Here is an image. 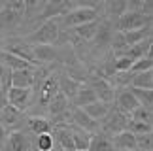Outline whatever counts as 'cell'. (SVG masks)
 Returning a JSON list of instances; mask_svg holds the SVG:
<instances>
[{
  "label": "cell",
  "mask_w": 153,
  "mask_h": 151,
  "mask_svg": "<svg viewBox=\"0 0 153 151\" xmlns=\"http://www.w3.org/2000/svg\"><path fill=\"white\" fill-rule=\"evenodd\" d=\"M59 32H61L59 23L55 19H49V21H44L25 42L28 45H53L59 42Z\"/></svg>",
  "instance_id": "1"
},
{
  "label": "cell",
  "mask_w": 153,
  "mask_h": 151,
  "mask_svg": "<svg viewBox=\"0 0 153 151\" xmlns=\"http://www.w3.org/2000/svg\"><path fill=\"white\" fill-rule=\"evenodd\" d=\"M151 25V15L144 10H127L117 19V32H131Z\"/></svg>",
  "instance_id": "2"
},
{
  "label": "cell",
  "mask_w": 153,
  "mask_h": 151,
  "mask_svg": "<svg viewBox=\"0 0 153 151\" xmlns=\"http://www.w3.org/2000/svg\"><path fill=\"white\" fill-rule=\"evenodd\" d=\"M98 17V10L95 6H76L74 10H70L66 15H62L61 19L66 27L70 28H76V27H81L85 23H93L97 21Z\"/></svg>",
  "instance_id": "3"
},
{
  "label": "cell",
  "mask_w": 153,
  "mask_h": 151,
  "mask_svg": "<svg viewBox=\"0 0 153 151\" xmlns=\"http://www.w3.org/2000/svg\"><path fill=\"white\" fill-rule=\"evenodd\" d=\"M128 119H131V115L121 113L119 110H115L114 106H111L110 113L100 121V127H102V130H100V132H104V134H106V136H110V138H111V136H115V134H119V132L127 130Z\"/></svg>",
  "instance_id": "4"
},
{
  "label": "cell",
  "mask_w": 153,
  "mask_h": 151,
  "mask_svg": "<svg viewBox=\"0 0 153 151\" xmlns=\"http://www.w3.org/2000/svg\"><path fill=\"white\" fill-rule=\"evenodd\" d=\"M87 87H89V89L95 93L97 100L106 102V104H111V102H114V96H115L114 85H111L102 74H98V76H91L89 81H87Z\"/></svg>",
  "instance_id": "5"
},
{
  "label": "cell",
  "mask_w": 153,
  "mask_h": 151,
  "mask_svg": "<svg viewBox=\"0 0 153 151\" xmlns=\"http://www.w3.org/2000/svg\"><path fill=\"white\" fill-rule=\"evenodd\" d=\"M30 96H32V89H15V87H11V89L6 93L8 104L21 113L27 110L28 102H30Z\"/></svg>",
  "instance_id": "6"
},
{
  "label": "cell",
  "mask_w": 153,
  "mask_h": 151,
  "mask_svg": "<svg viewBox=\"0 0 153 151\" xmlns=\"http://www.w3.org/2000/svg\"><path fill=\"white\" fill-rule=\"evenodd\" d=\"M115 110H119L121 113H125V115H131L134 110H136L140 104L136 102V98L132 96V93L128 91V87H125V89H119V91H115Z\"/></svg>",
  "instance_id": "7"
},
{
  "label": "cell",
  "mask_w": 153,
  "mask_h": 151,
  "mask_svg": "<svg viewBox=\"0 0 153 151\" xmlns=\"http://www.w3.org/2000/svg\"><path fill=\"white\" fill-rule=\"evenodd\" d=\"M8 53L19 57V59H23L25 62H28V64L36 66L34 64V59H32V45H28L25 40H10L8 44H6V49Z\"/></svg>",
  "instance_id": "8"
},
{
  "label": "cell",
  "mask_w": 153,
  "mask_h": 151,
  "mask_svg": "<svg viewBox=\"0 0 153 151\" xmlns=\"http://www.w3.org/2000/svg\"><path fill=\"white\" fill-rule=\"evenodd\" d=\"M21 121H23V113L17 112L15 108H11L10 104L0 112V127H2L6 132L11 130V129H15V127H19Z\"/></svg>",
  "instance_id": "9"
},
{
  "label": "cell",
  "mask_w": 153,
  "mask_h": 151,
  "mask_svg": "<svg viewBox=\"0 0 153 151\" xmlns=\"http://www.w3.org/2000/svg\"><path fill=\"white\" fill-rule=\"evenodd\" d=\"M70 119H72V125L79 127V129H83L87 132H91V134L95 130H98V123L93 121L89 115H87L83 110H79V108H74L72 112H70Z\"/></svg>",
  "instance_id": "10"
},
{
  "label": "cell",
  "mask_w": 153,
  "mask_h": 151,
  "mask_svg": "<svg viewBox=\"0 0 153 151\" xmlns=\"http://www.w3.org/2000/svg\"><path fill=\"white\" fill-rule=\"evenodd\" d=\"M57 83H59V93H61L62 96H66V100L70 102L74 98V95L78 93V89L83 83L81 81H78V79H72L68 74H62V76H59L57 78Z\"/></svg>",
  "instance_id": "11"
},
{
  "label": "cell",
  "mask_w": 153,
  "mask_h": 151,
  "mask_svg": "<svg viewBox=\"0 0 153 151\" xmlns=\"http://www.w3.org/2000/svg\"><path fill=\"white\" fill-rule=\"evenodd\" d=\"M34 81H36V70L11 72V87H15V89H32Z\"/></svg>",
  "instance_id": "12"
},
{
  "label": "cell",
  "mask_w": 153,
  "mask_h": 151,
  "mask_svg": "<svg viewBox=\"0 0 153 151\" xmlns=\"http://www.w3.org/2000/svg\"><path fill=\"white\" fill-rule=\"evenodd\" d=\"M111 144H114L115 151H136V136L131 134L128 130L111 136Z\"/></svg>",
  "instance_id": "13"
},
{
  "label": "cell",
  "mask_w": 153,
  "mask_h": 151,
  "mask_svg": "<svg viewBox=\"0 0 153 151\" xmlns=\"http://www.w3.org/2000/svg\"><path fill=\"white\" fill-rule=\"evenodd\" d=\"M6 151H28V138L25 136V132L21 130H13L8 134V140L4 144Z\"/></svg>",
  "instance_id": "14"
},
{
  "label": "cell",
  "mask_w": 153,
  "mask_h": 151,
  "mask_svg": "<svg viewBox=\"0 0 153 151\" xmlns=\"http://www.w3.org/2000/svg\"><path fill=\"white\" fill-rule=\"evenodd\" d=\"M0 62H2L4 66H8L11 72H17V70H34V68H36V66L25 62L23 59H19V57L8 53V51H0Z\"/></svg>",
  "instance_id": "15"
},
{
  "label": "cell",
  "mask_w": 153,
  "mask_h": 151,
  "mask_svg": "<svg viewBox=\"0 0 153 151\" xmlns=\"http://www.w3.org/2000/svg\"><path fill=\"white\" fill-rule=\"evenodd\" d=\"M40 91H42V93H40V104H42V106H48V104L51 102V98L59 93L57 76H49V78H45Z\"/></svg>",
  "instance_id": "16"
},
{
  "label": "cell",
  "mask_w": 153,
  "mask_h": 151,
  "mask_svg": "<svg viewBox=\"0 0 153 151\" xmlns=\"http://www.w3.org/2000/svg\"><path fill=\"white\" fill-rule=\"evenodd\" d=\"M111 106H114V104H106V102H100V100H97V102L89 104V106H85V108H83V112H85L87 115H89V117H91L93 121H97V123H100V121L106 117V115L110 113ZM79 110H81V108H79Z\"/></svg>",
  "instance_id": "17"
},
{
  "label": "cell",
  "mask_w": 153,
  "mask_h": 151,
  "mask_svg": "<svg viewBox=\"0 0 153 151\" xmlns=\"http://www.w3.org/2000/svg\"><path fill=\"white\" fill-rule=\"evenodd\" d=\"M32 59H34V64L53 62L57 61V51L53 45H32Z\"/></svg>",
  "instance_id": "18"
},
{
  "label": "cell",
  "mask_w": 153,
  "mask_h": 151,
  "mask_svg": "<svg viewBox=\"0 0 153 151\" xmlns=\"http://www.w3.org/2000/svg\"><path fill=\"white\" fill-rule=\"evenodd\" d=\"M70 132H72V140H74L76 151H87V149H89L91 132L79 129V127H76V125H70Z\"/></svg>",
  "instance_id": "19"
},
{
  "label": "cell",
  "mask_w": 153,
  "mask_h": 151,
  "mask_svg": "<svg viewBox=\"0 0 153 151\" xmlns=\"http://www.w3.org/2000/svg\"><path fill=\"white\" fill-rule=\"evenodd\" d=\"M123 38L128 47H134V45L146 42V40L151 38V25L144 27V28H138V30H131V32H123Z\"/></svg>",
  "instance_id": "20"
},
{
  "label": "cell",
  "mask_w": 153,
  "mask_h": 151,
  "mask_svg": "<svg viewBox=\"0 0 153 151\" xmlns=\"http://www.w3.org/2000/svg\"><path fill=\"white\" fill-rule=\"evenodd\" d=\"M87 151H115V149H114V144H111L110 136H106L104 132H93Z\"/></svg>",
  "instance_id": "21"
},
{
  "label": "cell",
  "mask_w": 153,
  "mask_h": 151,
  "mask_svg": "<svg viewBox=\"0 0 153 151\" xmlns=\"http://www.w3.org/2000/svg\"><path fill=\"white\" fill-rule=\"evenodd\" d=\"M93 102H97V96L87 85H81L78 89V93L74 95V98H72L74 108H81V110H83L85 106H89V104H93Z\"/></svg>",
  "instance_id": "22"
},
{
  "label": "cell",
  "mask_w": 153,
  "mask_h": 151,
  "mask_svg": "<svg viewBox=\"0 0 153 151\" xmlns=\"http://www.w3.org/2000/svg\"><path fill=\"white\" fill-rule=\"evenodd\" d=\"M57 142L62 151H76L72 132H70V125H59L57 127Z\"/></svg>",
  "instance_id": "23"
},
{
  "label": "cell",
  "mask_w": 153,
  "mask_h": 151,
  "mask_svg": "<svg viewBox=\"0 0 153 151\" xmlns=\"http://www.w3.org/2000/svg\"><path fill=\"white\" fill-rule=\"evenodd\" d=\"M27 125H28V130H30L34 136L49 134L51 132V121H48L45 117H28Z\"/></svg>",
  "instance_id": "24"
},
{
  "label": "cell",
  "mask_w": 153,
  "mask_h": 151,
  "mask_svg": "<svg viewBox=\"0 0 153 151\" xmlns=\"http://www.w3.org/2000/svg\"><path fill=\"white\" fill-rule=\"evenodd\" d=\"M48 110H49V113L53 115V117H61L62 113H66L68 112V100H66V96H62L61 93H57V95L51 98V102L48 104Z\"/></svg>",
  "instance_id": "25"
},
{
  "label": "cell",
  "mask_w": 153,
  "mask_h": 151,
  "mask_svg": "<svg viewBox=\"0 0 153 151\" xmlns=\"http://www.w3.org/2000/svg\"><path fill=\"white\" fill-rule=\"evenodd\" d=\"M132 89H144V91H151L153 89V72H140V74H132V81H131Z\"/></svg>",
  "instance_id": "26"
},
{
  "label": "cell",
  "mask_w": 153,
  "mask_h": 151,
  "mask_svg": "<svg viewBox=\"0 0 153 151\" xmlns=\"http://www.w3.org/2000/svg\"><path fill=\"white\" fill-rule=\"evenodd\" d=\"M98 27H100V21H93V23H85V25H81V27L72 28V32L81 40H91V38H95Z\"/></svg>",
  "instance_id": "27"
},
{
  "label": "cell",
  "mask_w": 153,
  "mask_h": 151,
  "mask_svg": "<svg viewBox=\"0 0 153 151\" xmlns=\"http://www.w3.org/2000/svg\"><path fill=\"white\" fill-rule=\"evenodd\" d=\"M128 91L132 93V96L136 98V102L144 108H151L153 104V91H144V89H132L128 87Z\"/></svg>",
  "instance_id": "28"
},
{
  "label": "cell",
  "mask_w": 153,
  "mask_h": 151,
  "mask_svg": "<svg viewBox=\"0 0 153 151\" xmlns=\"http://www.w3.org/2000/svg\"><path fill=\"white\" fill-rule=\"evenodd\" d=\"M53 149H55V136L51 132L36 136V151H53Z\"/></svg>",
  "instance_id": "29"
},
{
  "label": "cell",
  "mask_w": 153,
  "mask_h": 151,
  "mask_svg": "<svg viewBox=\"0 0 153 151\" xmlns=\"http://www.w3.org/2000/svg\"><path fill=\"white\" fill-rule=\"evenodd\" d=\"M131 119H132V121H140V123H146V125H151V119H153L151 108L138 106V108L131 113Z\"/></svg>",
  "instance_id": "30"
},
{
  "label": "cell",
  "mask_w": 153,
  "mask_h": 151,
  "mask_svg": "<svg viewBox=\"0 0 153 151\" xmlns=\"http://www.w3.org/2000/svg\"><path fill=\"white\" fill-rule=\"evenodd\" d=\"M127 130L134 136H140V134H151V125H146V123H140V121H132L128 119V125H127Z\"/></svg>",
  "instance_id": "31"
},
{
  "label": "cell",
  "mask_w": 153,
  "mask_h": 151,
  "mask_svg": "<svg viewBox=\"0 0 153 151\" xmlns=\"http://www.w3.org/2000/svg\"><path fill=\"white\" fill-rule=\"evenodd\" d=\"M111 49H114V53L117 57H121V55L127 53L128 45L125 42V38H123V32H115V36L111 38Z\"/></svg>",
  "instance_id": "32"
},
{
  "label": "cell",
  "mask_w": 153,
  "mask_h": 151,
  "mask_svg": "<svg viewBox=\"0 0 153 151\" xmlns=\"http://www.w3.org/2000/svg\"><path fill=\"white\" fill-rule=\"evenodd\" d=\"M153 68V61L151 57H142V59L134 61L132 66H131V72L132 74H140V72H149Z\"/></svg>",
  "instance_id": "33"
},
{
  "label": "cell",
  "mask_w": 153,
  "mask_h": 151,
  "mask_svg": "<svg viewBox=\"0 0 153 151\" xmlns=\"http://www.w3.org/2000/svg\"><path fill=\"white\" fill-rule=\"evenodd\" d=\"M11 89V70L0 62V91L8 93Z\"/></svg>",
  "instance_id": "34"
},
{
  "label": "cell",
  "mask_w": 153,
  "mask_h": 151,
  "mask_svg": "<svg viewBox=\"0 0 153 151\" xmlns=\"http://www.w3.org/2000/svg\"><path fill=\"white\" fill-rule=\"evenodd\" d=\"M114 70L115 74L117 72H131V66H132V59L131 57H127V55H121V57H117V59H114Z\"/></svg>",
  "instance_id": "35"
},
{
  "label": "cell",
  "mask_w": 153,
  "mask_h": 151,
  "mask_svg": "<svg viewBox=\"0 0 153 151\" xmlns=\"http://www.w3.org/2000/svg\"><path fill=\"white\" fill-rule=\"evenodd\" d=\"M153 138L151 134H140L136 136V151H151Z\"/></svg>",
  "instance_id": "36"
},
{
  "label": "cell",
  "mask_w": 153,
  "mask_h": 151,
  "mask_svg": "<svg viewBox=\"0 0 153 151\" xmlns=\"http://www.w3.org/2000/svg\"><path fill=\"white\" fill-rule=\"evenodd\" d=\"M114 79H115V83L119 85L121 89H125V87H131L132 72H117V74H114Z\"/></svg>",
  "instance_id": "37"
},
{
  "label": "cell",
  "mask_w": 153,
  "mask_h": 151,
  "mask_svg": "<svg viewBox=\"0 0 153 151\" xmlns=\"http://www.w3.org/2000/svg\"><path fill=\"white\" fill-rule=\"evenodd\" d=\"M127 8H128V4H127V2H110V4H108L110 13H114V15H117V17L125 13Z\"/></svg>",
  "instance_id": "38"
},
{
  "label": "cell",
  "mask_w": 153,
  "mask_h": 151,
  "mask_svg": "<svg viewBox=\"0 0 153 151\" xmlns=\"http://www.w3.org/2000/svg\"><path fill=\"white\" fill-rule=\"evenodd\" d=\"M6 106H8V98H6V93L0 91V112H2Z\"/></svg>",
  "instance_id": "39"
},
{
  "label": "cell",
  "mask_w": 153,
  "mask_h": 151,
  "mask_svg": "<svg viewBox=\"0 0 153 151\" xmlns=\"http://www.w3.org/2000/svg\"><path fill=\"white\" fill-rule=\"evenodd\" d=\"M6 136H8V134H6V130L2 129V127H0V146H2V144L6 142Z\"/></svg>",
  "instance_id": "40"
},
{
  "label": "cell",
  "mask_w": 153,
  "mask_h": 151,
  "mask_svg": "<svg viewBox=\"0 0 153 151\" xmlns=\"http://www.w3.org/2000/svg\"><path fill=\"white\" fill-rule=\"evenodd\" d=\"M53 151H62V149H61V147H59V149H53Z\"/></svg>",
  "instance_id": "41"
}]
</instances>
